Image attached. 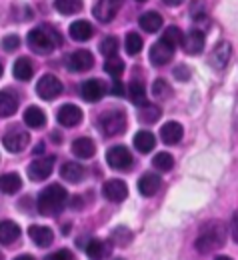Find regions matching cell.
Listing matches in <instances>:
<instances>
[{"instance_id": "cell-1", "label": "cell", "mask_w": 238, "mask_h": 260, "mask_svg": "<svg viewBox=\"0 0 238 260\" xmlns=\"http://www.w3.org/2000/svg\"><path fill=\"white\" fill-rule=\"evenodd\" d=\"M68 192L64 186L60 184H50L46 186L38 198H36V210L42 214V216H54L62 210V206L66 204Z\"/></svg>"}, {"instance_id": "cell-2", "label": "cell", "mask_w": 238, "mask_h": 260, "mask_svg": "<svg viewBox=\"0 0 238 260\" xmlns=\"http://www.w3.org/2000/svg\"><path fill=\"white\" fill-rule=\"evenodd\" d=\"M224 242H226V226L222 222H210L202 228V232L196 238V250L200 254H210L222 248Z\"/></svg>"}, {"instance_id": "cell-3", "label": "cell", "mask_w": 238, "mask_h": 260, "mask_svg": "<svg viewBox=\"0 0 238 260\" xmlns=\"http://www.w3.org/2000/svg\"><path fill=\"white\" fill-rule=\"evenodd\" d=\"M58 44H60V36L50 26H38L28 32V46L36 54H50Z\"/></svg>"}, {"instance_id": "cell-4", "label": "cell", "mask_w": 238, "mask_h": 260, "mask_svg": "<svg viewBox=\"0 0 238 260\" xmlns=\"http://www.w3.org/2000/svg\"><path fill=\"white\" fill-rule=\"evenodd\" d=\"M98 128L104 136H116L126 130V116L122 110H110L98 118Z\"/></svg>"}, {"instance_id": "cell-5", "label": "cell", "mask_w": 238, "mask_h": 260, "mask_svg": "<svg viewBox=\"0 0 238 260\" xmlns=\"http://www.w3.org/2000/svg\"><path fill=\"white\" fill-rule=\"evenodd\" d=\"M28 142H30V134H28L26 130H22V128L8 130V132L4 134V138H2L4 148H6L8 152H12V154L22 152V150L28 146Z\"/></svg>"}, {"instance_id": "cell-6", "label": "cell", "mask_w": 238, "mask_h": 260, "mask_svg": "<svg viewBox=\"0 0 238 260\" xmlns=\"http://www.w3.org/2000/svg\"><path fill=\"white\" fill-rule=\"evenodd\" d=\"M106 162L114 170H128L134 162V158H132V152L126 146H112L106 152Z\"/></svg>"}, {"instance_id": "cell-7", "label": "cell", "mask_w": 238, "mask_h": 260, "mask_svg": "<svg viewBox=\"0 0 238 260\" xmlns=\"http://www.w3.org/2000/svg\"><path fill=\"white\" fill-rule=\"evenodd\" d=\"M60 92H62V82L54 74H44L36 82V94L42 100H54Z\"/></svg>"}, {"instance_id": "cell-8", "label": "cell", "mask_w": 238, "mask_h": 260, "mask_svg": "<svg viewBox=\"0 0 238 260\" xmlns=\"http://www.w3.org/2000/svg\"><path fill=\"white\" fill-rule=\"evenodd\" d=\"M64 62L70 72H86L94 66V56L88 50H74L64 58Z\"/></svg>"}, {"instance_id": "cell-9", "label": "cell", "mask_w": 238, "mask_h": 260, "mask_svg": "<svg viewBox=\"0 0 238 260\" xmlns=\"http://www.w3.org/2000/svg\"><path fill=\"white\" fill-rule=\"evenodd\" d=\"M120 2L122 0H96V4L92 8L94 18L98 22H104V24L110 22L118 14V10H120Z\"/></svg>"}, {"instance_id": "cell-10", "label": "cell", "mask_w": 238, "mask_h": 260, "mask_svg": "<svg viewBox=\"0 0 238 260\" xmlns=\"http://www.w3.org/2000/svg\"><path fill=\"white\" fill-rule=\"evenodd\" d=\"M172 56H174V46L168 44L166 40H162V38L150 46V54H148V58H150V62H152L154 66L166 64V62L172 60Z\"/></svg>"}, {"instance_id": "cell-11", "label": "cell", "mask_w": 238, "mask_h": 260, "mask_svg": "<svg viewBox=\"0 0 238 260\" xmlns=\"http://www.w3.org/2000/svg\"><path fill=\"white\" fill-rule=\"evenodd\" d=\"M52 168H54V156L38 158V160L30 162V166H28V178L34 180V182H40V180H44V178L50 176Z\"/></svg>"}, {"instance_id": "cell-12", "label": "cell", "mask_w": 238, "mask_h": 260, "mask_svg": "<svg viewBox=\"0 0 238 260\" xmlns=\"http://www.w3.org/2000/svg\"><path fill=\"white\" fill-rule=\"evenodd\" d=\"M56 120H58L62 126L72 128V126H76V124L82 122V110H80L76 104H64V106L58 108Z\"/></svg>"}, {"instance_id": "cell-13", "label": "cell", "mask_w": 238, "mask_h": 260, "mask_svg": "<svg viewBox=\"0 0 238 260\" xmlns=\"http://www.w3.org/2000/svg\"><path fill=\"white\" fill-rule=\"evenodd\" d=\"M204 44H206V38H204V32L202 30H188V32L184 34V38H182V50L186 52V54H200L204 50Z\"/></svg>"}, {"instance_id": "cell-14", "label": "cell", "mask_w": 238, "mask_h": 260, "mask_svg": "<svg viewBox=\"0 0 238 260\" xmlns=\"http://www.w3.org/2000/svg\"><path fill=\"white\" fill-rule=\"evenodd\" d=\"M102 194L106 196L110 202H122L128 196V186L122 180H118V178L106 180L104 186H102Z\"/></svg>"}, {"instance_id": "cell-15", "label": "cell", "mask_w": 238, "mask_h": 260, "mask_svg": "<svg viewBox=\"0 0 238 260\" xmlns=\"http://www.w3.org/2000/svg\"><path fill=\"white\" fill-rule=\"evenodd\" d=\"M230 56H232V46H230V42L222 40V42H218L214 46V50L210 54V64L214 66V68H218V70H222L224 66L228 64Z\"/></svg>"}, {"instance_id": "cell-16", "label": "cell", "mask_w": 238, "mask_h": 260, "mask_svg": "<svg viewBox=\"0 0 238 260\" xmlns=\"http://www.w3.org/2000/svg\"><path fill=\"white\" fill-rule=\"evenodd\" d=\"M80 94L86 102H98L104 94V84H102L98 78H90V80H84L82 86H80Z\"/></svg>"}, {"instance_id": "cell-17", "label": "cell", "mask_w": 238, "mask_h": 260, "mask_svg": "<svg viewBox=\"0 0 238 260\" xmlns=\"http://www.w3.org/2000/svg\"><path fill=\"white\" fill-rule=\"evenodd\" d=\"M28 236L32 238L34 244H36V246H40V248L50 246V244H52V240H54V232H52L50 228L38 226V224H32V226L28 228Z\"/></svg>"}, {"instance_id": "cell-18", "label": "cell", "mask_w": 238, "mask_h": 260, "mask_svg": "<svg viewBox=\"0 0 238 260\" xmlns=\"http://www.w3.org/2000/svg\"><path fill=\"white\" fill-rule=\"evenodd\" d=\"M72 152H74V156L86 160V158H92V156H94V152H96V144H94L92 138L80 136V138H76V140L72 142Z\"/></svg>"}, {"instance_id": "cell-19", "label": "cell", "mask_w": 238, "mask_h": 260, "mask_svg": "<svg viewBox=\"0 0 238 260\" xmlns=\"http://www.w3.org/2000/svg\"><path fill=\"white\" fill-rule=\"evenodd\" d=\"M20 238V226L14 220H0V244H14Z\"/></svg>"}, {"instance_id": "cell-20", "label": "cell", "mask_w": 238, "mask_h": 260, "mask_svg": "<svg viewBox=\"0 0 238 260\" xmlns=\"http://www.w3.org/2000/svg\"><path fill=\"white\" fill-rule=\"evenodd\" d=\"M68 32H70V38H72V40H76V42H86V40L92 38L94 28H92V24L86 22V20H76V22L70 24V30H68Z\"/></svg>"}, {"instance_id": "cell-21", "label": "cell", "mask_w": 238, "mask_h": 260, "mask_svg": "<svg viewBox=\"0 0 238 260\" xmlns=\"http://www.w3.org/2000/svg\"><path fill=\"white\" fill-rule=\"evenodd\" d=\"M18 110V96L12 90H0V116L8 118Z\"/></svg>"}, {"instance_id": "cell-22", "label": "cell", "mask_w": 238, "mask_h": 260, "mask_svg": "<svg viewBox=\"0 0 238 260\" xmlns=\"http://www.w3.org/2000/svg\"><path fill=\"white\" fill-rule=\"evenodd\" d=\"M182 134H184L182 124H178V122H174V120L166 122V124L160 128V138H162V142H166V144H178V142L182 140Z\"/></svg>"}, {"instance_id": "cell-23", "label": "cell", "mask_w": 238, "mask_h": 260, "mask_svg": "<svg viewBox=\"0 0 238 260\" xmlns=\"http://www.w3.org/2000/svg\"><path fill=\"white\" fill-rule=\"evenodd\" d=\"M160 188V176L152 174V172H146L142 174V178L138 180V190L140 194L144 196H154Z\"/></svg>"}, {"instance_id": "cell-24", "label": "cell", "mask_w": 238, "mask_h": 260, "mask_svg": "<svg viewBox=\"0 0 238 260\" xmlns=\"http://www.w3.org/2000/svg\"><path fill=\"white\" fill-rule=\"evenodd\" d=\"M12 74H14V78L16 80H22V82H26V80H30L34 76V64L30 58H26V56H22V58H18L14 66H12Z\"/></svg>"}, {"instance_id": "cell-25", "label": "cell", "mask_w": 238, "mask_h": 260, "mask_svg": "<svg viewBox=\"0 0 238 260\" xmlns=\"http://www.w3.org/2000/svg\"><path fill=\"white\" fill-rule=\"evenodd\" d=\"M22 188V178L16 172H4L0 176V190L6 194H16Z\"/></svg>"}, {"instance_id": "cell-26", "label": "cell", "mask_w": 238, "mask_h": 260, "mask_svg": "<svg viewBox=\"0 0 238 260\" xmlns=\"http://www.w3.org/2000/svg\"><path fill=\"white\" fill-rule=\"evenodd\" d=\"M60 176L70 184H78L84 178V166L78 162H64L60 168Z\"/></svg>"}, {"instance_id": "cell-27", "label": "cell", "mask_w": 238, "mask_h": 260, "mask_svg": "<svg viewBox=\"0 0 238 260\" xmlns=\"http://www.w3.org/2000/svg\"><path fill=\"white\" fill-rule=\"evenodd\" d=\"M156 146V138L150 130H140L134 134V148L142 154H148Z\"/></svg>"}, {"instance_id": "cell-28", "label": "cell", "mask_w": 238, "mask_h": 260, "mask_svg": "<svg viewBox=\"0 0 238 260\" xmlns=\"http://www.w3.org/2000/svg\"><path fill=\"white\" fill-rule=\"evenodd\" d=\"M138 24H140V28L144 32H156L162 26V16L158 12H154V10H150V12H144L138 18Z\"/></svg>"}, {"instance_id": "cell-29", "label": "cell", "mask_w": 238, "mask_h": 260, "mask_svg": "<svg viewBox=\"0 0 238 260\" xmlns=\"http://www.w3.org/2000/svg\"><path fill=\"white\" fill-rule=\"evenodd\" d=\"M24 122H26V126H30V128H42V126L46 124V114H44V110L38 108V106H28L26 112H24Z\"/></svg>"}, {"instance_id": "cell-30", "label": "cell", "mask_w": 238, "mask_h": 260, "mask_svg": "<svg viewBox=\"0 0 238 260\" xmlns=\"http://www.w3.org/2000/svg\"><path fill=\"white\" fill-rule=\"evenodd\" d=\"M86 254L92 260H104L110 254V246H108L104 240L94 238V240H90V242L86 244Z\"/></svg>"}, {"instance_id": "cell-31", "label": "cell", "mask_w": 238, "mask_h": 260, "mask_svg": "<svg viewBox=\"0 0 238 260\" xmlns=\"http://www.w3.org/2000/svg\"><path fill=\"white\" fill-rule=\"evenodd\" d=\"M160 114H162V110L156 106V104H144V106H140V110H138V120L140 122H144V124H154L158 118H160Z\"/></svg>"}, {"instance_id": "cell-32", "label": "cell", "mask_w": 238, "mask_h": 260, "mask_svg": "<svg viewBox=\"0 0 238 260\" xmlns=\"http://www.w3.org/2000/svg\"><path fill=\"white\" fill-rule=\"evenodd\" d=\"M132 238H134L132 230L126 226H118L110 232V240H112L116 246H120V248H126V246L132 242Z\"/></svg>"}, {"instance_id": "cell-33", "label": "cell", "mask_w": 238, "mask_h": 260, "mask_svg": "<svg viewBox=\"0 0 238 260\" xmlns=\"http://www.w3.org/2000/svg\"><path fill=\"white\" fill-rule=\"evenodd\" d=\"M128 98L136 106H144L146 104V86L140 80H132L128 86Z\"/></svg>"}, {"instance_id": "cell-34", "label": "cell", "mask_w": 238, "mask_h": 260, "mask_svg": "<svg viewBox=\"0 0 238 260\" xmlns=\"http://www.w3.org/2000/svg\"><path fill=\"white\" fill-rule=\"evenodd\" d=\"M54 6L60 14L70 16V14H76L82 10V0H54Z\"/></svg>"}, {"instance_id": "cell-35", "label": "cell", "mask_w": 238, "mask_h": 260, "mask_svg": "<svg viewBox=\"0 0 238 260\" xmlns=\"http://www.w3.org/2000/svg\"><path fill=\"white\" fill-rule=\"evenodd\" d=\"M98 50H100V54H104L106 58L116 56V52H118V38H114V36L102 38L100 44H98Z\"/></svg>"}, {"instance_id": "cell-36", "label": "cell", "mask_w": 238, "mask_h": 260, "mask_svg": "<svg viewBox=\"0 0 238 260\" xmlns=\"http://www.w3.org/2000/svg\"><path fill=\"white\" fill-rule=\"evenodd\" d=\"M152 94L156 98H160V100H166V98L172 96V86L164 78H156L154 84H152Z\"/></svg>"}, {"instance_id": "cell-37", "label": "cell", "mask_w": 238, "mask_h": 260, "mask_svg": "<svg viewBox=\"0 0 238 260\" xmlns=\"http://www.w3.org/2000/svg\"><path fill=\"white\" fill-rule=\"evenodd\" d=\"M104 70H106L112 78H118V76H122V72H124V60H122V58H118V56L106 58Z\"/></svg>"}, {"instance_id": "cell-38", "label": "cell", "mask_w": 238, "mask_h": 260, "mask_svg": "<svg viewBox=\"0 0 238 260\" xmlns=\"http://www.w3.org/2000/svg\"><path fill=\"white\" fill-rule=\"evenodd\" d=\"M152 164H154L156 170L168 172V170H172V166H174V158H172V154H168V152H158V154L154 156Z\"/></svg>"}, {"instance_id": "cell-39", "label": "cell", "mask_w": 238, "mask_h": 260, "mask_svg": "<svg viewBox=\"0 0 238 260\" xmlns=\"http://www.w3.org/2000/svg\"><path fill=\"white\" fill-rule=\"evenodd\" d=\"M124 46H126V52H128V54H132V56L138 54V52L142 50V38H140V34H136V32L126 34Z\"/></svg>"}, {"instance_id": "cell-40", "label": "cell", "mask_w": 238, "mask_h": 260, "mask_svg": "<svg viewBox=\"0 0 238 260\" xmlns=\"http://www.w3.org/2000/svg\"><path fill=\"white\" fill-rule=\"evenodd\" d=\"M182 38H184V34H182V30H180L178 26H168V28L164 30V34H162V40H166L172 46L182 44Z\"/></svg>"}, {"instance_id": "cell-41", "label": "cell", "mask_w": 238, "mask_h": 260, "mask_svg": "<svg viewBox=\"0 0 238 260\" xmlns=\"http://www.w3.org/2000/svg\"><path fill=\"white\" fill-rule=\"evenodd\" d=\"M190 16L194 20L206 18V4H204V0H192V4H190Z\"/></svg>"}, {"instance_id": "cell-42", "label": "cell", "mask_w": 238, "mask_h": 260, "mask_svg": "<svg viewBox=\"0 0 238 260\" xmlns=\"http://www.w3.org/2000/svg\"><path fill=\"white\" fill-rule=\"evenodd\" d=\"M18 46H20V38H18L16 34H8V36H4V40H2V48H4L6 52H14V50H18Z\"/></svg>"}, {"instance_id": "cell-43", "label": "cell", "mask_w": 238, "mask_h": 260, "mask_svg": "<svg viewBox=\"0 0 238 260\" xmlns=\"http://www.w3.org/2000/svg\"><path fill=\"white\" fill-rule=\"evenodd\" d=\"M174 78L176 80H180V82H186V80H190V76H192V72H190V68L186 64H178L174 66Z\"/></svg>"}, {"instance_id": "cell-44", "label": "cell", "mask_w": 238, "mask_h": 260, "mask_svg": "<svg viewBox=\"0 0 238 260\" xmlns=\"http://www.w3.org/2000/svg\"><path fill=\"white\" fill-rule=\"evenodd\" d=\"M44 260H74V256H72V252L70 250H56L54 254H48Z\"/></svg>"}, {"instance_id": "cell-45", "label": "cell", "mask_w": 238, "mask_h": 260, "mask_svg": "<svg viewBox=\"0 0 238 260\" xmlns=\"http://www.w3.org/2000/svg\"><path fill=\"white\" fill-rule=\"evenodd\" d=\"M230 234H232V240L238 242V210L232 214V222H230Z\"/></svg>"}, {"instance_id": "cell-46", "label": "cell", "mask_w": 238, "mask_h": 260, "mask_svg": "<svg viewBox=\"0 0 238 260\" xmlns=\"http://www.w3.org/2000/svg\"><path fill=\"white\" fill-rule=\"evenodd\" d=\"M110 92H112L114 96H122V94H124V86H122L120 82H112V88H110Z\"/></svg>"}, {"instance_id": "cell-47", "label": "cell", "mask_w": 238, "mask_h": 260, "mask_svg": "<svg viewBox=\"0 0 238 260\" xmlns=\"http://www.w3.org/2000/svg\"><path fill=\"white\" fill-rule=\"evenodd\" d=\"M164 4H168V6H178V4H182V0H162Z\"/></svg>"}, {"instance_id": "cell-48", "label": "cell", "mask_w": 238, "mask_h": 260, "mask_svg": "<svg viewBox=\"0 0 238 260\" xmlns=\"http://www.w3.org/2000/svg\"><path fill=\"white\" fill-rule=\"evenodd\" d=\"M14 260H34V256H30V254H20V256H16Z\"/></svg>"}, {"instance_id": "cell-49", "label": "cell", "mask_w": 238, "mask_h": 260, "mask_svg": "<svg viewBox=\"0 0 238 260\" xmlns=\"http://www.w3.org/2000/svg\"><path fill=\"white\" fill-rule=\"evenodd\" d=\"M214 260H232V258H228V256H216Z\"/></svg>"}, {"instance_id": "cell-50", "label": "cell", "mask_w": 238, "mask_h": 260, "mask_svg": "<svg viewBox=\"0 0 238 260\" xmlns=\"http://www.w3.org/2000/svg\"><path fill=\"white\" fill-rule=\"evenodd\" d=\"M2 74H4V66L0 64V78H2Z\"/></svg>"}, {"instance_id": "cell-51", "label": "cell", "mask_w": 238, "mask_h": 260, "mask_svg": "<svg viewBox=\"0 0 238 260\" xmlns=\"http://www.w3.org/2000/svg\"><path fill=\"white\" fill-rule=\"evenodd\" d=\"M116 260H122V258H116Z\"/></svg>"}, {"instance_id": "cell-52", "label": "cell", "mask_w": 238, "mask_h": 260, "mask_svg": "<svg viewBox=\"0 0 238 260\" xmlns=\"http://www.w3.org/2000/svg\"><path fill=\"white\" fill-rule=\"evenodd\" d=\"M140 2H142V0H140Z\"/></svg>"}]
</instances>
